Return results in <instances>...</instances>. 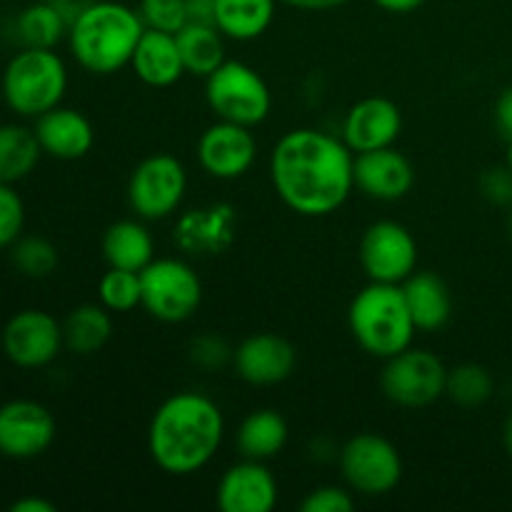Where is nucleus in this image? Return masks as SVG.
Wrapping results in <instances>:
<instances>
[{
    "mask_svg": "<svg viewBox=\"0 0 512 512\" xmlns=\"http://www.w3.org/2000/svg\"><path fill=\"white\" fill-rule=\"evenodd\" d=\"M145 33L138 8L118 0H95L68 28V48L83 70L113 75L130 65Z\"/></svg>",
    "mask_w": 512,
    "mask_h": 512,
    "instance_id": "nucleus-3",
    "label": "nucleus"
},
{
    "mask_svg": "<svg viewBox=\"0 0 512 512\" xmlns=\"http://www.w3.org/2000/svg\"><path fill=\"white\" fill-rule=\"evenodd\" d=\"M215 503L223 512H270L278 505V480L263 460L243 458L218 480Z\"/></svg>",
    "mask_w": 512,
    "mask_h": 512,
    "instance_id": "nucleus-17",
    "label": "nucleus"
},
{
    "mask_svg": "<svg viewBox=\"0 0 512 512\" xmlns=\"http://www.w3.org/2000/svg\"><path fill=\"white\" fill-rule=\"evenodd\" d=\"M3 98L20 118L58 108L68 90V68L55 48H20L3 70Z\"/></svg>",
    "mask_w": 512,
    "mask_h": 512,
    "instance_id": "nucleus-5",
    "label": "nucleus"
},
{
    "mask_svg": "<svg viewBox=\"0 0 512 512\" xmlns=\"http://www.w3.org/2000/svg\"><path fill=\"white\" fill-rule=\"evenodd\" d=\"M495 123L505 138L512 140V85L500 93L498 103H495Z\"/></svg>",
    "mask_w": 512,
    "mask_h": 512,
    "instance_id": "nucleus-38",
    "label": "nucleus"
},
{
    "mask_svg": "<svg viewBox=\"0 0 512 512\" xmlns=\"http://www.w3.org/2000/svg\"><path fill=\"white\" fill-rule=\"evenodd\" d=\"M35 138L43 155L55 160H80L90 153L95 143V130L80 110L58 108L35 118Z\"/></svg>",
    "mask_w": 512,
    "mask_h": 512,
    "instance_id": "nucleus-20",
    "label": "nucleus"
},
{
    "mask_svg": "<svg viewBox=\"0 0 512 512\" xmlns=\"http://www.w3.org/2000/svg\"><path fill=\"white\" fill-rule=\"evenodd\" d=\"M378 8H383L385 13H413V10H418L420 5L425 3V0H373Z\"/></svg>",
    "mask_w": 512,
    "mask_h": 512,
    "instance_id": "nucleus-42",
    "label": "nucleus"
},
{
    "mask_svg": "<svg viewBox=\"0 0 512 512\" xmlns=\"http://www.w3.org/2000/svg\"><path fill=\"white\" fill-rule=\"evenodd\" d=\"M278 3L295 10H305V13H325V10L343 8V5L353 3V0H278Z\"/></svg>",
    "mask_w": 512,
    "mask_h": 512,
    "instance_id": "nucleus-39",
    "label": "nucleus"
},
{
    "mask_svg": "<svg viewBox=\"0 0 512 512\" xmlns=\"http://www.w3.org/2000/svg\"><path fill=\"white\" fill-rule=\"evenodd\" d=\"M55 503H50V500L45 498H38V495H25V498L15 500L13 505H10V512H55Z\"/></svg>",
    "mask_w": 512,
    "mask_h": 512,
    "instance_id": "nucleus-40",
    "label": "nucleus"
},
{
    "mask_svg": "<svg viewBox=\"0 0 512 512\" xmlns=\"http://www.w3.org/2000/svg\"><path fill=\"white\" fill-rule=\"evenodd\" d=\"M355 508L353 490L343 485H320L310 490L300 503L303 512H350Z\"/></svg>",
    "mask_w": 512,
    "mask_h": 512,
    "instance_id": "nucleus-36",
    "label": "nucleus"
},
{
    "mask_svg": "<svg viewBox=\"0 0 512 512\" xmlns=\"http://www.w3.org/2000/svg\"><path fill=\"white\" fill-rule=\"evenodd\" d=\"M403 113L398 103L383 95H368L345 113L343 140L353 153L388 148L400 138Z\"/></svg>",
    "mask_w": 512,
    "mask_h": 512,
    "instance_id": "nucleus-19",
    "label": "nucleus"
},
{
    "mask_svg": "<svg viewBox=\"0 0 512 512\" xmlns=\"http://www.w3.org/2000/svg\"><path fill=\"white\" fill-rule=\"evenodd\" d=\"M188 193L185 165L170 153L140 160L128 180V205L140 220H165L178 213Z\"/></svg>",
    "mask_w": 512,
    "mask_h": 512,
    "instance_id": "nucleus-10",
    "label": "nucleus"
},
{
    "mask_svg": "<svg viewBox=\"0 0 512 512\" xmlns=\"http://www.w3.org/2000/svg\"><path fill=\"white\" fill-rule=\"evenodd\" d=\"M480 193L493 205H512V170L508 165H498L480 175Z\"/></svg>",
    "mask_w": 512,
    "mask_h": 512,
    "instance_id": "nucleus-37",
    "label": "nucleus"
},
{
    "mask_svg": "<svg viewBox=\"0 0 512 512\" xmlns=\"http://www.w3.org/2000/svg\"><path fill=\"white\" fill-rule=\"evenodd\" d=\"M355 153L318 128L288 130L270 153V180L293 213L325 218L355 190Z\"/></svg>",
    "mask_w": 512,
    "mask_h": 512,
    "instance_id": "nucleus-1",
    "label": "nucleus"
},
{
    "mask_svg": "<svg viewBox=\"0 0 512 512\" xmlns=\"http://www.w3.org/2000/svg\"><path fill=\"white\" fill-rule=\"evenodd\" d=\"M5 358L23 370L48 368L65 348L63 323L38 308H25L5 323L0 335Z\"/></svg>",
    "mask_w": 512,
    "mask_h": 512,
    "instance_id": "nucleus-12",
    "label": "nucleus"
},
{
    "mask_svg": "<svg viewBox=\"0 0 512 512\" xmlns=\"http://www.w3.org/2000/svg\"><path fill=\"white\" fill-rule=\"evenodd\" d=\"M58 425L38 400H10L0 405V455L8 460L40 458L53 445Z\"/></svg>",
    "mask_w": 512,
    "mask_h": 512,
    "instance_id": "nucleus-13",
    "label": "nucleus"
},
{
    "mask_svg": "<svg viewBox=\"0 0 512 512\" xmlns=\"http://www.w3.org/2000/svg\"><path fill=\"white\" fill-rule=\"evenodd\" d=\"M288 435V420L278 410L260 408L245 415L235 433V445L243 458L268 463L270 458L283 453V448L288 445Z\"/></svg>",
    "mask_w": 512,
    "mask_h": 512,
    "instance_id": "nucleus-24",
    "label": "nucleus"
},
{
    "mask_svg": "<svg viewBox=\"0 0 512 512\" xmlns=\"http://www.w3.org/2000/svg\"><path fill=\"white\" fill-rule=\"evenodd\" d=\"M25 203L18 190L8 183H0V250L10 248L23 235Z\"/></svg>",
    "mask_w": 512,
    "mask_h": 512,
    "instance_id": "nucleus-34",
    "label": "nucleus"
},
{
    "mask_svg": "<svg viewBox=\"0 0 512 512\" xmlns=\"http://www.w3.org/2000/svg\"><path fill=\"white\" fill-rule=\"evenodd\" d=\"M508 143H510L508 145V168L512 170V140H508Z\"/></svg>",
    "mask_w": 512,
    "mask_h": 512,
    "instance_id": "nucleus-44",
    "label": "nucleus"
},
{
    "mask_svg": "<svg viewBox=\"0 0 512 512\" xmlns=\"http://www.w3.org/2000/svg\"><path fill=\"white\" fill-rule=\"evenodd\" d=\"M70 23L48 0L28 5L15 18V38L23 48H55L60 40H68Z\"/></svg>",
    "mask_w": 512,
    "mask_h": 512,
    "instance_id": "nucleus-29",
    "label": "nucleus"
},
{
    "mask_svg": "<svg viewBox=\"0 0 512 512\" xmlns=\"http://www.w3.org/2000/svg\"><path fill=\"white\" fill-rule=\"evenodd\" d=\"M48 3L55 5V8L60 10V15H63L68 23H73V20L78 18V15L88 8V5H93L95 0H48Z\"/></svg>",
    "mask_w": 512,
    "mask_h": 512,
    "instance_id": "nucleus-41",
    "label": "nucleus"
},
{
    "mask_svg": "<svg viewBox=\"0 0 512 512\" xmlns=\"http://www.w3.org/2000/svg\"><path fill=\"white\" fill-rule=\"evenodd\" d=\"M145 313L160 323L178 325L193 318L203 303V283L183 258H155L140 270Z\"/></svg>",
    "mask_w": 512,
    "mask_h": 512,
    "instance_id": "nucleus-7",
    "label": "nucleus"
},
{
    "mask_svg": "<svg viewBox=\"0 0 512 512\" xmlns=\"http://www.w3.org/2000/svg\"><path fill=\"white\" fill-rule=\"evenodd\" d=\"M235 225L238 215L228 203L203 205L180 215L173 228V240L178 250L190 258H213L233 245Z\"/></svg>",
    "mask_w": 512,
    "mask_h": 512,
    "instance_id": "nucleus-16",
    "label": "nucleus"
},
{
    "mask_svg": "<svg viewBox=\"0 0 512 512\" xmlns=\"http://www.w3.org/2000/svg\"><path fill=\"white\" fill-rule=\"evenodd\" d=\"M98 300L110 313H130L143 303L140 273L125 268H108L98 283Z\"/></svg>",
    "mask_w": 512,
    "mask_h": 512,
    "instance_id": "nucleus-32",
    "label": "nucleus"
},
{
    "mask_svg": "<svg viewBox=\"0 0 512 512\" xmlns=\"http://www.w3.org/2000/svg\"><path fill=\"white\" fill-rule=\"evenodd\" d=\"M130 68L148 88H170L178 83L185 75V65L175 35L145 28L130 60Z\"/></svg>",
    "mask_w": 512,
    "mask_h": 512,
    "instance_id": "nucleus-21",
    "label": "nucleus"
},
{
    "mask_svg": "<svg viewBox=\"0 0 512 512\" xmlns=\"http://www.w3.org/2000/svg\"><path fill=\"white\" fill-rule=\"evenodd\" d=\"M348 325L355 343L380 360H388L400 350L410 348L418 333L403 288L393 283H373V280L350 303Z\"/></svg>",
    "mask_w": 512,
    "mask_h": 512,
    "instance_id": "nucleus-4",
    "label": "nucleus"
},
{
    "mask_svg": "<svg viewBox=\"0 0 512 512\" xmlns=\"http://www.w3.org/2000/svg\"><path fill=\"white\" fill-rule=\"evenodd\" d=\"M103 258L110 268H125L140 273L155 260V243L140 218L118 220L103 233Z\"/></svg>",
    "mask_w": 512,
    "mask_h": 512,
    "instance_id": "nucleus-23",
    "label": "nucleus"
},
{
    "mask_svg": "<svg viewBox=\"0 0 512 512\" xmlns=\"http://www.w3.org/2000/svg\"><path fill=\"white\" fill-rule=\"evenodd\" d=\"M495 393V380L488 368L478 363H460L448 370L445 395L460 408H480Z\"/></svg>",
    "mask_w": 512,
    "mask_h": 512,
    "instance_id": "nucleus-30",
    "label": "nucleus"
},
{
    "mask_svg": "<svg viewBox=\"0 0 512 512\" xmlns=\"http://www.w3.org/2000/svg\"><path fill=\"white\" fill-rule=\"evenodd\" d=\"M205 100L218 120H230L248 128L263 123L273 108L268 83L243 60H225L205 78Z\"/></svg>",
    "mask_w": 512,
    "mask_h": 512,
    "instance_id": "nucleus-6",
    "label": "nucleus"
},
{
    "mask_svg": "<svg viewBox=\"0 0 512 512\" xmlns=\"http://www.w3.org/2000/svg\"><path fill=\"white\" fill-rule=\"evenodd\" d=\"M503 445H505V450L512 455V413L508 415V420H505V425H503Z\"/></svg>",
    "mask_w": 512,
    "mask_h": 512,
    "instance_id": "nucleus-43",
    "label": "nucleus"
},
{
    "mask_svg": "<svg viewBox=\"0 0 512 512\" xmlns=\"http://www.w3.org/2000/svg\"><path fill=\"white\" fill-rule=\"evenodd\" d=\"M10 263L25 278L43 280L55 273V268L60 263V253L48 238H40V235H20L10 245Z\"/></svg>",
    "mask_w": 512,
    "mask_h": 512,
    "instance_id": "nucleus-31",
    "label": "nucleus"
},
{
    "mask_svg": "<svg viewBox=\"0 0 512 512\" xmlns=\"http://www.w3.org/2000/svg\"><path fill=\"white\" fill-rule=\"evenodd\" d=\"M138 15L145 28L175 35L188 23V0H140Z\"/></svg>",
    "mask_w": 512,
    "mask_h": 512,
    "instance_id": "nucleus-33",
    "label": "nucleus"
},
{
    "mask_svg": "<svg viewBox=\"0 0 512 512\" xmlns=\"http://www.w3.org/2000/svg\"><path fill=\"white\" fill-rule=\"evenodd\" d=\"M188 355L190 360H193V365H198V368L203 370H218V368H225L228 363H233V348H230L220 335H213V333H205V335H198V338H193V343H190L188 348Z\"/></svg>",
    "mask_w": 512,
    "mask_h": 512,
    "instance_id": "nucleus-35",
    "label": "nucleus"
},
{
    "mask_svg": "<svg viewBox=\"0 0 512 512\" xmlns=\"http://www.w3.org/2000/svg\"><path fill=\"white\" fill-rule=\"evenodd\" d=\"M360 265L373 283L403 285L418 268V243L398 220H378L360 240Z\"/></svg>",
    "mask_w": 512,
    "mask_h": 512,
    "instance_id": "nucleus-11",
    "label": "nucleus"
},
{
    "mask_svg": "<svg viewBox=\"0 0 512 512\" xmlns=\"http://www.w3.org/2000/svg\"><path fill=\"white\" fill-rule=\"evenodd\" d=\"M185 73L208 78L225 63V35L213 23H185L175 33Z\"/></svg>",
    "mask_w": 512,
    "mask_h": 512,
    "instance_id": "nucleus-26",
    "label": "nucleus"
},
{
    "mask_svg": "<svg viewBox=\"0 0 512 512\" xmlns=\"http://www.w3.org/2000/svg\"><path fill=\"white\" fill-rule=\"evenodd\" d=\"M400 288H403L415 328L423 333H435L453 315V298L440 275L430 273V270H423V273L415 270Z\"/></svg>",
    "mask_w": 512,
    "mask_h": 512,
    "instance_id": "nucleus-22",
    "label": "nucleus"
},
{
    "mask_svg": "<svg viewBox=\"0 0 512 512\" xmlns=\"http://www.w3.org/2000/svg\"><path fill=\"white\" fill-rule=\"evenodd\" d=\"M113 335V318L110 310L100 303L78 305L63 320L65 348L75 355H95L108 345Z\"/></svg>",
    "mask_w": 512,
    "mask_h": 512,
    "instance_id": "nucleus-27",
    "label": "nucleus"
},
{
    "mask_svg": "<svg viewBox=\"0 0 512 512\" xmlns=\"http://www.w3.org/2000/svg\"><path fill=\"white\" fill-rule=\"evenodd\" d=\"M258 158V140L248 125L218 120L198 140V163L210 178L238 180L253 168Z\"/></svg>",
    "mask_w": 512,
    "mask_h": 512,
    "instance_id": "nucleus-14",
    "label": "nucleus"
},
{
    "mask_svg": "<svg viewBox=\"0 0 512 512\" xmlns=\"http://www.w3.org/2000/svg\"><path fill=\"white\" fill-rule=\"evenodd\" d=\"M448 368L443 360L425 348H405L385 360L380 373L383 395L398 408H428L445 395Z\"/></svg>",
    "mask_w": 512,
    "mask_h": 512,
    "instance_id": "nucleus-9",
    "label": "nucleus"
},
{
    "mask_svg": "<svg viewBox=\"0 0 512 512\" xmlns=\"http://www.w3.org/2000/svg\"><path fill=\"white\" fill-rule=\"evenodd\" d=\"M298 353L275 333H253L233 348V368L240 380L255 388H273L293 375Z\"/></svg>",
    "mask_w": 512,
    "mask_h": 512,
    "instance_id": "nucleus-15",
    "label": "nucleus"
},
{
    "mask_svg": "<svg viewBox=\"0 0 512 512\" xmlns=\"http://www.w3.org/2000/svg\"><path fill=\"white\" fill-rule=\"evenodd\" d=\"M355 188L370 200L395 203L415 185V168L393 145L368 153H355Z\"/></svg>",
    "mask_w": 512,
    "mask_h": 512,
    "instance_id": "nucleus-18",
    "label": "nucleus"
},
{
    "mask_svg": "<svg viewBox=\"0 0 512 512\" xmlns=\"http://www.w3.org/2000/svg\"><path fill=\"white\" fill-rule=\"evenodd\" d=\"M508 230H510V238H512V205H510V215H508Z\"/></svg>",
    "mask_w": 512,
    "mask_h": 512,
    "instance_id": "nucleus-45",
    "label": "nucleus"
},
{
    "mask_svg": "<svg viewBox=\"0 0 512 512\" xmlns=\"http://www.w3.org/2000/svg\"><path fill=\"white\" fill-rule=\"evenodd\" d=\"M215 25L228 40L250 43L273 25L278 0H213Z\"/></svg>",
    "mask_w": 512,
    "mask_h": 512,
    "instance_id": "nucleus-25",
    "label": "nucleus"
},
{
    "mask_svg": "<svg viewBox=\"0 0 512 512\" xmlns=\"http://www.w3.org/2000/svg\"><path fill=\"white\" fill-rule=\"evenodd\" d=\"M40 150L35 130L18 123L0 125V183L15 185L28 178L38 165Z\"/></svg>",
    "mask_w": 512,
    "mask_h": 512,
    "instance_id": "nucleus-28",
    "label": "nucleus"
},
{
    "mask_svg": "<svg viewBox=\"0 0 512 512\" xmlns=\"http://www.w3.org/2000/svg\"><path fill=\"white\" fill-rule=\"evenodd\" d=\"M340 475L353 493L380 498L393 493L403 480V458L388 438L378 433H358L340 448Z\"/></svg>",
    "mask_w": 512,
    "mask_h": 512,
    "instance_id": "nucleus-8",
    "label": "nucleus"
},
{
    "mask_svg": "<svg viewBox=\"0 0 512 512\" xmlns=\"http://www.w3.org/2000/svg\"><path fill=\"white\" fill-rule=\"evenodd\" d=\"M225 418L213 398L183 390L155 408L148 425V453L168 475H193L218 455Z\"/></svg>",
    "mask_w": 512,
    "mask_h": 512,
    "instance_id": "nucleus-2",
    "label": "nucleus"
}]
</instances>
